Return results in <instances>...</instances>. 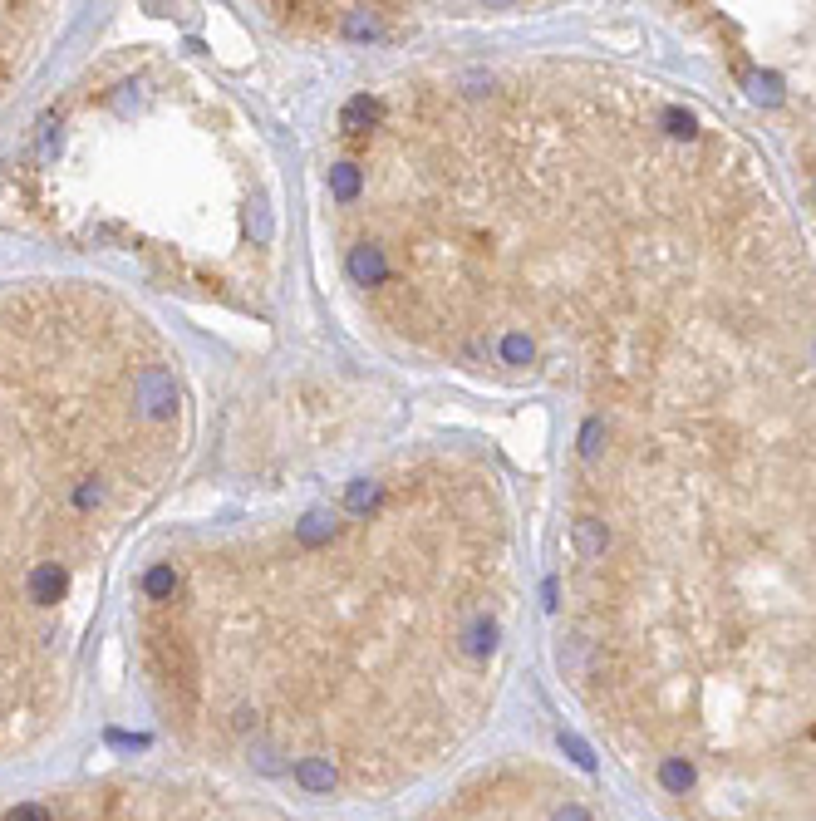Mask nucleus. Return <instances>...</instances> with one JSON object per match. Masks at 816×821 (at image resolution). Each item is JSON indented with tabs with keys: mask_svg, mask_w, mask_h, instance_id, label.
<instances>
[{
	"mask_svg": "<svg viewBox=\"0 0 816 821\" xmlns=\"http://www.w3.org/2000/svg\"><path fill=\"white\" fill-rule=\"evenodd\" d=\"M143 664L177 728L310 797H399L487 728L517 522L467 448L359 472L281 531L143 571Z\"/></svg>",
	"mask_w": 816,
	"mask_h": 821,
	"instance_id": "nucleus-2",
	"label": "nucleus"
},
{
	"mask_svg": "<svg viewBox=\"0 0 816 821\" xmlns=\"http://www.w3.org/2000/svg\"><path fill=\"white\" fill-rule=\"evenodd\" d=\"M0 821H281L261 807L217 802L212 792L158 787V782H104L69 792L64 802H15Z\"/></svg>",
	"mask_w": 816,
	"mask_h": 821,
	"instance_id": "nucleus-5",
	"label": "nucleus"
},
{
	"mask_svg": "<svg viewBox=\"0 0 816 821\" xmlns=\"http://www.w3.org/2000/svg\"><path fill=\"white\" fill-rule=\"evenodd\" d=\"M743 89H748L753 104L782 114L777 133H782V143H787V153L797 163L802 202H807V217H812V227H816V15L802 20L797 50H787L777 64L748 59Z\"/></svg>",
	"mask_w": 816,
	"mask_h": 821,
	"instance_id": "nucleus-6",
	"label": "nucleus"
},
{
	"mask_svg": "<svg viewBox=\"0 0 816 821\" xmlns=\"http://www.w3.org/2000/svg\"><path fill=\"white\" fill-rule=\"evenodd\" d=\"M340 138L345 271L404 354L576 394V453L816 428V261L728 123L517 59L399 74Z\"/></svg>",
	"mask_w": 816,
	"mask_h": 821,
	"instance_id": "nucleus-1",
	"label": "nucleus"
},
{
	"mask_svg": "<svg viewBox=\"0 0 816 821\" xmlns=\"http://www.w3.org/2000/svg\"><path fill=\"white\" fill-rule=\"evenodd\" d=\"M182 384L99 291H0V723L35 718L59 610L177 458Z\"/></svg>",
	"mask_w": 816,
	"mask_h": 821,
	"instance_id": "nucleus-3",
	"label": "nucleus"
},
{
	"mask_svg": "<svg viewBox=\"0 0 816 821\" xmlns=\"http://www.w3.org/2000/svg\"><path fill=\"white\" fill-rule=\"evenodd\" d=\"M408 821H600L581 787H571L556 767L531 758H502L477 772Z\"/></svg>",
	"mask_w": 816,
	"mask_h": 821,
	"instance_id": "nucleus-4",
	"label": "nucleus"
}]
</instances>
